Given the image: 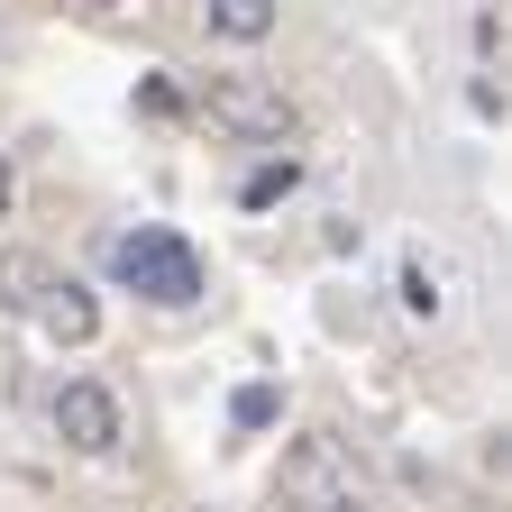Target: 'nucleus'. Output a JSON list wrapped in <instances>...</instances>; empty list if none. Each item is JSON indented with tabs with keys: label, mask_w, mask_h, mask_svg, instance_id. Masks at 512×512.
I'll use <instances>...</instances> for the list:
<instances>
[{
	"label": "nucleus",
	"mask_w": 512,
	"mask_h": 512,
	"mask_svg": "<svg viewBox=\"0 0 512 512\" xmlns=\"http://www.w3.org/2000/svg\"><path fill=\"white\" fill-rule=\"evenodd\" d=\"M110 266H119V284H128V293H147L156 311L202 302V256H192L174 229H128V238L110 247Z\"/></svg>",
	"instance_id": "1"
},
{
	"label": "nucleus",
	"mask_w": 512,
	"mask_h": 512,
	"mask_svg": "<svg viewBox=\"0 0 512 512\" xmlns=\"http://www.w3.org/2000/svg\"><path fill=\"white\" fill-rule=\"evenodd\" d=\"M202 119L229 128V138H247V147H284L302 110H293L275 83H256V74H220V83L202 92Z\"/></svg>",
	"instance_id": "2"
},
{
	"label": "nucleus",
	"mask_w": 512,
	"mask_h": 512,
	"mask_svg": "<svg viewBox=\"0 0 512 512\" xmlns=\"http://www.w3.org/2000/svg\"><path fill=\"white\" fill-rule=\"evenodd\" d=\"M275 485H284V503H293V512L357 503V467H348V448H339V439H320V430L284 448V476H275Z\"/></svg>",
	"instance_id": "3"
},
{
	"label": "nucleus",
	"mask_w": 512,
	"mask_h": 512,
	"mask_svg": "<svg viewBox=\"0 0 512 512\" xmlns=\"http://www.w3.org/2000/svg\"><path fill=\"white\" fill-rule=\"evenodd\" d=\"M55 439L74 448V458H110L119 448V394L110 384H64L55 394Z\"/></svg>",
	"instance_id": "4"
},
{
	"label": "nucleus",
	"mask_w": 512,
	"mask_h": 512,
	"mask_svg": "<svg viewBox=\"0 0 512 512\" xmlns=\"http://www.w3.org/2000/svg\"><path fill=\"white\" fill-rule=\"evenodd\" d=\"M28 320H37L55 348H92V339H101V302H92L74 275H55V284H46V302H37Z\"/></svg>",
	"instance_id": "5"
},
{
	"label": "nucleus",
	"mask_w": 512,
	"mask_h": 512,
	"mask_svg": "<svg viewBox=\"0 0 512 512\" xmlns=\"http://www.w3.org/2000/svg\"><path fill=\"white\" fill-rule=\"evenodd\" d=\"M46 284H55V266H46V256L37 247H0V311H37L46 302Z\"/></svg>",
	"instance_id": "6"
},
{
	"label": "nucleus",
	"mask_w": 512,
	"mask_h": 512,
	"mask_svg": "<svg viewBox=\"0 0 512 512\" xmlns=\"http://www.w3.org/2000/svg\"><path fill=\"white\" fill-rule=\"evenodd\" d=\"M448 302H458V293H448V266H439L430 247H412L403 256V311L412 320H448Z\"/></svg>",
	"instance_id": "7"
},
{
	"label": "nucleus",
	"mask_w": 512,
	"mask_h": 512,
	"mask_svg": "<svg viewBox=\"0 0 512 512\" xmlns=\"http://www.w3.org/2000/svg\"><path fill=\"white\" fill-rule=\"evenodd\" d=\"M202 28L229 46H266L275 37V0H202Z\"/></svg>",
	"instance_id": "8"
},
{
	"label": "nucleus",
	"mask_w": 512,
	"mask_h": 512,
	"mask_svg": "<svg viewBox=\"0 0 512 512\" xmlns=\"http://www.w3.org/2000/svg\"><path fill=\"white\" fill-rule=\"evenodd\" d=\"M293 183H302V165H293V156H266V165L238 183V202H247V211H275V202H293Z\"/></svg>",
	"instance_id": "9"
},
{
	"label": "nucleus",
	"mask_w": 512,
	"mask_h": 512,
	"mask_svg": "<svg viewBox=\"0 0 512 512\" xmlns=\"http://www.w3.org/2000/svg\"><path fill=\"white\" fill-rule=\"evenodd\" d=\"M275 412H284L275 384H238V394H229V421H238V430H275Z\"/></svg>",
	"instance_id": "10"
},
{
	"label": "nucleus",
	"mask_w": 512,
	"mask_h": 512,
	"mask_svg": "<svg viewBox=\"0 0 512 512\" xmlns=\"http://www.w3.org/2000/svg\"><path fill=\"white\" fill-rule=\"evenodd\" d=\"M467 101H476L485 119H503V83H494V74H476V83H467Z\"/></svg>",
	"instance_id": "11"
},
{
	"label": "nucleus",
	"mask_w": 512,
	"mask_h": 512,
	"mask_svg": "<svg viewBox=\"0 0 512 512\" xmlns=\"http://www.w3.org/2000/svg\"><path fill=\"white\" fill-rule=\"evenodd\" d=\"M138 101H147V110H156V119H174V110H183V92H174V83H165V74H156V83H147V92H138Z\"/></svg>",
	"instance_id": "12"
},
{
	"label": "nucleus",
	"mask_w": 512,
	"mask_h": 512,
	"mask_svg": "<svg viewBox=\"0 0 512 512\" xmlns=\"http://www.w3.org/2000/svg\"><path fill=\"white\" fill-rule=\"evenodd\" d=\"M10 202H19V174H10V156H0V220H10Z\"/></svg>",
	"instance_id": "13"
},
{
	"label": "nucleus",
	"mask_w": 512,
	"mask_h": 512,
	"mask_svg": "<svg viewBox=\"0 0 512 512\" xmlns=\"http://www.w3.org/2000/svg\"><path fill=\"white\" fill-rule=\"evenodd\" d=\"M83 10H119V0H83Z\"/></svg>",
	"instance_id": "14"
},
{
	"label": "nucleus",
	"mask_w": 512,
	"mask_h": 512,
	"mask_svg": "<svg viewBox=\"0 0 512 512\" xmlns=\"http://www.w3.org/2000/svg\"><path fill=\"white\" fill-rule=\"evenodd\" d=\"M330 512H366V503H330Z\"/></svg>",
	"instance_id": "15"
}]
</instances>
